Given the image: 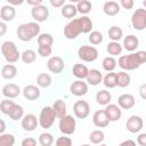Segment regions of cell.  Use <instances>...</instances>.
<instances>
[{
    "label": "cell",
    "instance_id": "1",
    "mask_svg": "<svg viewBox=\"0 0 146 146\" xmlns=\"http://www.w3.org/2000/svg\"><path fill=\"white\" fill-rule=\"evenodd\" d=\"M119 66L124 71H133L146 63V51L139 50L129 55H123L119 58Z\"/></svg>",
    "mask_w": 146,
    "mask_h": 146
},
{
    "label": "cell",
    "instance_id": "2",
    "mask_svg": "<svg viewBox=\"0 0 146 146\" xmlns=\"http://www.w3.org/2000/svg\"><path fill=\"white\" fill-rule=\"evenodd\" d=\"M40 25L36 22H29V23H24L18 25L17 30H16V34L18 36V39L21 41L27 42L33 40L35 36H39L40 33Z\"/></svg>",
    "mask_w": 146,
    "mask_h": 146
},
{
    "label": "cell",
    "instance_id": "3",
    "mask_svg": "<svg viewBox=\"0 0 146 146\" xmlns=\"http://www.w3.org/2000/svg\"><path fill=\"white\" fill-rule=\"evenodd\" d=\"M1 54H2L3 58L9 64H14V63L18 62V59L22 56V54L18 51L17 46L15 44V42L9 41V40L3 41L1 43Z\"/></svg>",
    "mask_w": 146,
    "mask_h": 146
},
{
    "label": "cell",
    "instance_id": "4",
    "mask_svg": "<svg viewBox=\"0 0 146 146\" xmlns=\"http://www.w3.org/2000/svg\"><path fill=\"white\" fill-rule=\"evenodd\" d=\"M80 33H83V26H82L81 17L73 18L64 27V36L68 40L75 39Z\"/></svg>",
    "mask_w": 146,
    "mask_h": 146
},
{
    "label": "cell",
    "instance_id": "5",
    "mask_svg": "<svg viewBox=\"0 0 146 146\" xmlns=\"http://www.w3.org/2000/svg\"><path fill=\"white\" fill-rule=\"evenodd\" d=\"M55 119H56V115L54 113V110L51 106H44L41 112H40V115H39V124L41 128L43 129H49L52 127L54 122H55Z\"/></svg>",
    "mask_w": 146,
    "mask_h": 146
},
{
    "label": "cell",
    "instance_id": "6",
    "mask_svg": "<svg viewBox=\"0 0 146 146\" xmlns=\"http://www.w3.org/2000/svg\"><path fill=\"white\" fill-rule=\"evenodd\" d=\"M59 131L64 135V136H70L72 133H74L75 128H76V121L73 117V115L66 114L65 116L59 119Z\"/></svg>",
    "mask_w": 146,
    "mask_h": 146
},
{
    "label": "cell",
    "instance_id": "7",
    "mask_svg": "<svg viewBox=\"0 0 146 146\" xmlns=\"http://www.w3.org/2000/svg\"><path fill=\"white\" fill-rule=\"evenodd\" d=\"M131 25L137 31H143L146 29V9L138 8L133 11L131 16Z\"/></svg>",
    "mask_w": 146,
    "mask_h": 146
},
{
    "label": "cell",
    "instance_id": "8",
    "mask_svg": "<svg viewBox=\"0 0 146 146\" xmlns=\"http://www.w3.org/2000/svg\"><path fill=\"white\" fill-rule=\"evenodd\" d=\"M78 57L83 62H95L98 58V50L92 46H81L78 49Z\"/></svg>",
    "mask_w": 146,
    "mask_h": 146
},
{
    "label": "cell",
    "instance_id": "9",
    "mask_svg": "<svg viewBox=\"0 0 146 146\" xmlns=\"http://www.w3.org/2000/svg\"><path fill=\"white\" fill-rule=\"evenodd\" d=\"M73 113L78 119H86L90 114V106L87 100H76L73 105Z\"/></svg>",
    "mask_w": 146,
    "mask_h": 146
},
{
    "label": "cell",
    "instance_id": "10",
    "mask_svg": "<svg viewBox=\"0 0 146 146\" xmlns=\"http://www.w3.org/2000/svg\"><path fill=\"white\" fill-rule=\"evenodd\" d=\"M65 64H64V59L60 56H51L48 62H47V68L54 73V74H59L62 73V71L64 70Z\"/></svg>",
    "mask_w": 146,
    "mask_h": 146
},
{
    "label": "cell",
    "instance_id": "11",
    "mask_svg": "<svg viewBox=\"0 0 146 146\" xmlns=\"http://www.w3.org/2000/svg\"><path fill=\"white\" fill-rule=\"evenodd\" d=\"M31 16L36 23L46 22L49 17V9L44 5H41V6H38V7H32Z\"/></svg>",
    "mask_w": 146,
    "mask_h": 146
},
{
    "label": "cell",
    "instance_id": "12",
    "mask_svg": "<svg viewBox=\"0 0 146 146\" xmlns=\"http://www.w3.org/2000/svg\"><path fill=\"white\" fill-rule=\"evenodd\" d=\"M127 130L131 133H137L139 132L143 127H144V121L139 115H131L130 117H128L127 123H125Z\"/></svg>",
    "mask_w": 146,
    "mask_h": 146
},
{
    "label": "cell",
    "instance_id": "13",
    "mask_svg": "<svg viewBox=\"0 0 146 146\" xmlns=\"http://www.w3.org/2000/svg\"><path fill=\"white\" fill-rule=\"evenodd\" d=\"M70 92L76 97L84 96L88 92V83L83 80H75L70 84Z\"/></svg>",
    "mask_w": 146,
    "mask_h": 146
},
{
    "label": "cell",
    "instance_id": "14",
    "mask_svg": "<svg viewBox=\"0 0 146 146\" xmlns=\"http://www.w3.org/2000/svg\"><path fill=\"white\" fill-rule=\"evenodd\" d=\"M22 128L24 131H34L36 129V127L39 125V117H36L34 114L30 113V114H26L24 115V117L22 119Z\"/></svg>",
    "mask_w": 146,
    "mask_h": 146
},
{
    "label": "cell",
    "instance_id": "15",
    "mask_svg": "<svg viewBox=\"0 0 146 146\" xmlns=\"http://www.w3.org/2000/svg\"><path fill=\"white\" fill-rule=\"evenodd\" d=\"M104 111H105V114H106L107 119L110 120V122H116L122 116L121 107L116 104H108Z\"/></svg>",
    "mask_w": 146,
    "mask_h": 146
},
{
    "label": "cell",
    "instance_id": "16",
    "mask_svg": "<svg viewBox=\"0 0 146 146\" xmlns=\"http://www.w3.org/2000/svg\"><path fill=\"white\" fill-rule=\"evenodd\" d=\"M22 94H23L25 99H27V100H35V99H38L40 97L41 91H40V88L38 86H35V84H27L22 90Z\"/></svg>",
    "mask_w": 146,
    "mask_h": 146
},
{
    "label": "cell",
    "instance_id": "17",
    "mask_svg": "<svg viewBox=\"0 0 146 146\" xmlns=\"http://www.w3.org/2000/svg\"><path fill=\"white\" fill-rule=\"evenodd\" d=\"M1 92H2V96L3 97H6L8 99H11V98H16L17 96H19L21 92H22V90L15 83H7V84H5L2 87Z\"/></svg>",
    "mask_w": 146,
    "mask_h": 146
},
{
    "label": "cell",
    "instance_id": "18",
    "mask_svg": "<svg viewBox=\"0 0 146 146\" xmlns=\"http://www.w3.org/2000/svg\"><path fill=\"white\" fill-rule=\"evenodd\" d=\"M92 122L97 128H106L110 123L104 110H97L92 115Z\"/></svg>",
    "mask_w": 146,
    "mask_h": 146
},
{
    "label": "cell",
    "instance_id": "19",
    "mask_svg": "<svg viewBox=\"0 0 146 146\" xmlns=\"http://www.w3.org/2000/svg\"><path fill=\"white\" fill-rule=\"evenodd\" d=\"M136 100L131 94H122L117 98V105L123 110H130L135 106Z\"/></svg>",
    "mask_w": 146,
    "mask_h": 146
},
{
    "label": "cell",
    "instance_id": "20",
    "mask_svg": "<svg viewBox=\"0 0 146 146\" xmlns=\"http://www.w3.org/2000/svg\"><path fill=\"white\" fill-rule=\"evenodd\" d=\"M16 15V9L15 7L10 6V5H5L1 7L0 9V18H1V22H10L14 19Z\"/></svg>",
    "mask_w": 146,
    "mask_h": 146
},
{
    "label": "cell",
    "instance_id": "21",
    "mask_svg": "<svg viewBox=\"0 0 146 146\" xmlns=\"http://www.w3.org/2000/svg\"><path fill=\"white\" fill-rule=\"evenodd\" d=\"M138 46H139V40L133 34H129L123 39V47L127 51L135 52V50L138 48Z\"/></svg>",
    "mask_w": 146,
    "mask_h": 146
},
{
    "label": "cell",
    "instance_id": "22",
    "mask_svg": "<svg viewBox=\"0 0 146 146\" xmlns=\"http://www.w3.org/2000/svg\"><path fill=\"white\" fill-rule=\"evenodd\" d=\"M103 78L104 76L99 70L91 68V70H89V73L87 76V82L90 86H98V84H100V82H103Z\"/></svg>",
    "mask_w": 146,
    "mask_h": 146
},
{
    "label": "cell",
    "instance_id": "23",
    "mask_svg": "<svg viewBox=\"0 0 146 146\" xmlns=\"http://www.w3.org/2000/svg\"><path fill=\"white\" fill-rule=\"evenodd\" d=\"M72 73L73 75L78 79V80H83V79H87L88 76V73H89V68L84 65V64H75L72 68Z\"/></svg>",
    "mask_w": 146,
    "mask_h": 146
},
{
    "label": "cell",
    "instance_id": "24",
    "mask_svg": "<svg viewBox=\"0 0 146 146\" xmlns=\"http://www.w3.org/2000/svg\"><path fill=\"white\" fill-rule=\"evenodd\" d=\"M103 11L107 16H115L120 13V5L116 1H106L103 6Z\"/></svg>",
    "mask_w": 146,
    "mask_h": 146
},
{
    "label": "cell",
    "instance_id": "25",
    "mask_svg": "<svg viewBox=\"0 0 146 146\" xmlns=\"http://www.w3.org/2000/svg\"><path fill=\"white\" fill-rule=\"evenodd\" d=\"M95 98H96L97 104L107 106V105L110 104V102L112 100V95H111V92H110L108 90H106V89H102V90L97 91Z\"/></svg>",
    "mask_w": 146,
    "mask_h": 146
},
{
    "label": "cell",
    "instance_id": "26",
    "mask_svg": "<svg viewBox=\"0 0 146 146\" xmlns=\"http://www.w3.org/2000/svg\"><path fill=\"white\" fill-rule=\"evenodd\" d=\"M51 107H52V110H54V113H55L56 117L60 119V117H63V116L66 115L67 107H66V104H65L64 100H62V99H57V100H55Z\"/></svg>",
    "mask_w": 146,
    "mask_h": 146
},
{
    "label": "cell",
    "instance_id": "27",
    "mask_svg": "<svg viewBox=\"0 0 146 146\" xmlns=\"http://www.w3.org/2000/svg\"><path fill=\"white\" fill-rule=\"evenodd\" d=\"M17 75V67L14 64H6L1 68V76L6 80H11Z\"/></svg>",
    "mask_w": 146,
    "mask_h": 146
},
{
    "label": "cell",
    "instance_id": "28",
    "mask_svg": "<svg viewBox=\"0 0 146 146\" xmlns=\"http://www.w3.org/2000/svg\"><path fill=\"white\" fill-rule=\"evenodd\" d=\"M60 14L63 17L68 18L72 21L73 17H75V15L78 14V9H76V5L73 3H66L64 7L60 8Z\"/></svg>",
    "mask_w": 146,
    "mask_h": 146
},
{
    "label": "cell",
    "instance_id": "29",
    "mask_svg": "<svg viewBox=\"0 0 146 146\" xmlns=\"http://www.w3.org/2000/svg\"><path fill=\"white\" fill-rule=\"evenodd\" d=\"M131 82V76L129 73H127L125 71H121L119 73H116V86L120 88H125L130 84Z\"/></svg>",
    "mask_w": 146,
    "mask_h": 146
},
{
    "label": "cell",
    "instance_id": "30",
    "mask_svg": "<svg viewBox=\"0 0 146 146\" xmlns=\"http://www.w3.org/2000/svg\"><path fill=\"white\" fill-rule=\"evenodd\" d=\"M107 34H108V38L112 40V41H115V42H119L122 36H123V31L120 26H116V25H113L110 27V30L107 31Z\"/></svg>",
    "mask_w": 146,
    "mask_h": 146
},
{
    "label": "cell",
    "instance_id": "31",
    "mask_svg": "<svg viewBox=\"0 0 146 146\" xmlns=\"http://www.w3.org/2000/svg\"><path fill=\"white\" fill-rule=\"evenodd\" d=\"M8 116L13 121H17V120L23 119L24 117V108H23V106H21V105H18V104L15 103V105L11 107Z\"/></svg>",
    "mask_w": 146,
    "mask_h": 146
},
{
    "label": "cell",
    "instance_id": "32",
    "mask_svg": "<svg viewBox=\"0 0 146 146\" xmlns=\"http://www.w3.org/2000/svg\"><path fill=\"white\" fill-rule=\"evenodd\" d=\"M52 82V79L50 74L48 73H39L36 76V84L41 88H48Z\"/></svg>",
    "mask_w": 146,
    "mask_h": 146
},
{
    "label": "cell",
    "instance_id": "33",
    "mask_svg": "<svg viewBox=\"0 0 146 146\" xmlns=\"http://www.w3.org/2000/svg\"><path fill=\"white\" fill-rule=\"evenodd\" d=\"M106 50H107V52H108L112 57H114V56H119V55H121V52H122V46L120 44V42L111 41V42L107 43V46H106Z\"/></svg>",
    "mask_w": 146,
    "mask_h": 146
},
{
    "label": "cell",
    "instance_id": "34",
    "mask_svg": "<svg viewBox=\"0 0 146 146\" xmlns=\"http://www.w3.org/2000/svg\"><path fill=\"white\" fill-rule=\"evenodd\" d=\"M91 8H92V5L90 1L88 0H80L76 2V9H78V13L82 14L83 16H86L87 14H89L91 11Z\"/></svg>",
    "mask_w": 146,
    "mask_h": 146
},
{
    "label": "cell",
    "instance_id": "35",
    "mask_svg": "<svg viewBox=\"0 0 146 146\" xmlns=\"http://www.w3.org/2000/svg\"><path fill=\"white\" fill-rule=\"evenodd\" d=\"M116 65H117V62H116V59H115L114 57H112V56L105 57V58L103 59V62H102V66H103V68H104L106 72H113V71L115 70Z\"/></svg>",
    "mask_w": 146,
    "mask_h": 146
},
{
    "label": "cell",
    "instance_id": "36",
    "mask_svg": "<svg viewBox=\"0 0 146 146\" xmlns=\"http://www.w3.org/2000/svg\"><path fill=\"white\" fill-rule=\"evenodd\" d=\"M103 83L106 88L113 89L116 87V73L114 72H108L104 78H103Z\"/></svg>",
    "mask_w": 146,
    "mask_h": 146
},
{
    "label": "cell",
    "instance_id": "37",
    "mask_svg": "<svg viewBox=\"0 0 146 146\" xmlns=\"http://www.w3.org/2000/svg\"><path fill=\"white\" fill-rule=\"evenodd\" d=\"M21 59L23 60V63L25 64H32L35 62L36 59V52L32 49H26L22 52V56H21Z\"/></svg>",
    "mask_w": 146,
    "mask_h": 146
},
{
    "label": "cell",
    "instance_id": "38",
    "mask_svg": "<svg viewBox=\"0 0 146 146\" xmlns=\"http://www.w3.org/2000/svg\"><path fill=\"white\" fill-rule=\"evenodd\" d=\"M54 43V38L50 33H41L38 36V46H49L51 47Z\"/></svg>",
    "mask_w": 146,
    "mask_h": 146
},
{
    "label": "cell",
    "instance_id": "39",
    "mask_svg": "<svg viewBox=\"0 0 146 146\" xmlns=\"http://www.w3.org/2000/svg\"><path fill=\"white\" fill-rule=\"evenodd\" d=\"M105 139V133L102 130H94L89 135V140L92 144H100Z\"/></svg>",
    "mask_w": 146,
    "mask_h": 146
},
{
    "label": "cell",
    "instance_id": "40",
    "mask_svg": "<svg viewBox=\"0 0 146 146\" xmlns=\"http://www.w3.org/2000/svg\"><path fill=\"white\" fill-rule=\"evenodd\" d=\"M15 136L13 133H2L0 135V146H14Z\"/></svg>",
    "mask_w": 146,
    "mask_h": 146
},
{
    "label": "cell",
    "instance_id": "41",
    "mask_svg": "<svg viewBox=\"0 0 146 146\" xmlns=\"http://www.w3.org/2000/svg\"><path fill=\"white\" fill-rule=\"evenodd\" d=\"M39 144L41 146H51L54 144V137L49 132H42L39 136Z\"/></svg>",
    "mask_w": 146,
    "mask_h": 146
},
{
    "label": "cell",
    "instance_id": "42",
    "mask_svg": "<svg viewBox=\"0 0 146 146\" xmlns=\"http://www.w3.org/2000/svg\"><path fill=\"white\" fill-rule=\"evenodd\" d=\"M89 42L94 46H97L99 43L103 42V34L99 31H91L89 33V38H88Z\"/></svg>",
    "mask_w": 146,
    "mask_h": 146
},
{
    "label": "cell",
    "instance_id": "43",
    "mask_svg": "<svg viewBox=\"0 0 146 146\" xmlns=\"http://www.w3.org/2000/svg\"><path fill=\"white\" fill-rule=\"evenodd\" d=\"M14 105H15V103H14L13 100H10V99H8V98L2 99L1 103H0V111H1V113L8 115L9 112H10V110H11V107H13Z\"/></svg>",
    "mask_w": 146,
    "mask_h": 146
},
{
    "label": "cell",
    "instance_id": "44",
    "mask_svg": "<svg viewBox=\"0 0 146 146\" xmlns=\"http://www.w3.org/2000/svg\"><path fill=\"white\" fill-rule=\"evenodd\" d=\"M52 52V47L49 46H39L38 47V54L41 57H49Z\"/></svg>",
    "mask_w": 146,
    "mask_h": 146
},
{
    "label": "cell",
    "instance_id": "45",
    "mask_svg": "<svg viewBox=\"0 0 146 146\" xmlns=\"http://www.w3.org/2000/svg\"><path fill=\"white\" fill-rule=\"evenodd\" d=\"M55 146H72V139L70 137H65V136L58 137L56 139Z\"/></svg>",
    "mask_w": 146,
    "mask_h": 146
},
{
    "label": "cell",
    "instance_id": "46",
    "mask_svg": "<svg viewBox=\"0 0 146 146\" xmlns=\"http://www.w3.org/2000/svg\"><path fill=\"white\" fill-rule=\"evenodd\" d=\"M21 146H36V140L32 137L24 138L21 143Z\"/></svg>",
    "mask_w": 146,
    "mask_h": 146
},
{
    "label": "cell",
    "instance_id": "47",
    "mask_svg": "<svg viewBox=\"0 0 146 146\" xmlns=\"http://www.w3.org/2000/svg\"><path fill=\"white\" fill-rule=\"evenodd\" d=\"M120 6L123 7L124 9H131L135 6V2H133V0H121Z\"/></svg>",
    "mask_w": 146,
    "mask_h": 146
},
{
    "label": "cell",
    "instance_id": "48",
    "mask_svg": "<svg viewBox=\"0 0 146 146\" xmlns=\"http://www.w3.org/2000/svg\"><path fill=\"white\" fill-rule=\"evenodd\" d=\"M50 2V5L52 6V7H55V8H62V7H64L66 3H65V0H50L49 1Z\"/></svg>",
    "mask_w": 146,
    "mask_h": 146
},
{
    "label": "cell",
    "instance_id": "49",
    "mask_svg": "<svg viewBox=\"0 0 146 146\" xmlns=\"http://www.w3.org/2000/svg\"><path fill=\"white\" fill-rule=\"evenodd\" d=\"M137 143L140 146H146V132H143L137 137Z\"/></svg>",
    "mask_w": 146,
    "mask_h": 146
},
{
    "label": "cell",
    "instance_id": "50",
    "mask_svg": "<svg viewBox=\"0 0 146 146\" xmlns=\"http://www.w3.org/2000/svg\"><path fill=\"white\" fill-rule=\"evenodd\" d=\"M139 96L146 100V83H143L140 87H139Z\"/></svg>",
    "mask_w": 146,
    "mask_h": 146
},
{
    "label": "cell",
    "instance_id": "51",
    "mask_svg": "<svg viewBox=\"0 0 146 146\" xmlns=\"http://www.w3.org/2000/svg\"><path fill=\"white\" fill-rule=\"evenodd\" d=\"M119 146H137V145H136V141H133L132 139H127V140H123Z\"/></svg>",
    "mask_w": 146,
    "mask_h": 146
},
{
    "label": "cell",
    "instance_id": "52",
    "mask_svg": "<svg viewBox=\"0 0 146 146\" xmlns=\"http://www.w3.org/2000/svg\"><path fill=\"white\" fill-rule=\"evenodd\" d=\"M27 5L32 7H38L42 5V0H27Z\"/></svg>",
    "mask_w": 146,
    "mask_h": 146
},
{
    "label": "cell",
    "instance_id": "53",
    "mask_svg": "<svg viewBox=\"0 0 146 146\" xmlns=\"http://www.w3.org/2000/svg\"><path fill=\"white\" fill-rule=\"evenodd\" d=\"M7 31V25L5 22H0V35L2 36Z\"/></svg>",
    "mask_w": 146,
    "mask_h": 146
},
{
    "label": "cell",
    "instance_id": "54",
    "mask_svg": "<svg viewBox=\"0 0 146 146\" xmlns=\"http://www.w3.org/2000/svg\"><path fill=\"white\" fill-rule=\"evenodd\" d=\"M0 124H1V127H0V135H2V133H5V130H6L5 121L3 120H0Z\"/></svg>",
    "mask_w": 146,
    "mask_h": 146
},
{
    "label": "cell",
    "instance_id": "55",
    "mask_svg": "<svg viewBox=\"0 0 146 146\" xmlns=\"http://www.w3.org/2000/svg\"><path fill=\"white\" fill-rule=\"evenodd\" d=\"M8 2H9V5H10V6H13V7H14V6H17V5H22L24 1H23V0H21V1H13V0H8Z\"/></svg>",
    "mask_w": 146,
    "mask_h": 146
},
{
    "label": "cell",
    "instance_id": "56",
    "mask_svg": "<svg viewBox=\"0 0 146 146\" xmlns=\"http://www.w3.org/2000/svg\"><path fill=\"white\" fill-rule=\"evenodd\" d=\"M143 6L146 8V0H144V1H143Z\"/></svg>",
    "mask_w": 146,
    "mask_h": 146
},
{
    "label": "cell",
    "instance_id": "57",
    "mask_svg": "<svg viewBox=\"0 0 146 146\" xmlns=\"http://www.w3.org/2000/svg\"><path fill=\"white\" fill-rule=\"evenodd\" d=\"M80 146H91V145H89V144H83V145H80Z\"/></svg>",
    "mask_w": 146,
    "mask_h": 146
},
{
    "label": "cell",
    "instance_id": "58",
    "mask_svg": "<svg viewBox=\"0 0 146 146\" xmlns=\"http://www.w3.org/2000/svg\"><path fill=\"white\" fill-rule=\"evenodd\" d=\"M99 146H107V145H106V144H100Z\"/></svg>",
    "mask_w": 146,
    "mask_h": 146
}]
</instances>
